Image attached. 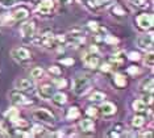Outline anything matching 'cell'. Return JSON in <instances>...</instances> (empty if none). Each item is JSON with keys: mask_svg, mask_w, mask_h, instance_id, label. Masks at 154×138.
Here are the masks:
<instances>
[{"mask_svg": "<svg viewBox=\"0 0 154 138\" xmlns=\"http://www.w3.org/2000/svg\"><path fill=\"white\" fill-rule=\"evenodd\" d=\"M91 86V78L87 74H79L72 80V92L75 95H83L88 91Z\"/></svg>", "mask_w": 154, "mask_h": 138, "instance_id": "1", "label": "cell"}, {"mask_svg": "<svg viewBox=\"0 0 154 138\" xmlns=\"http://www.w3.org/2000/svg\"><path fill=\"white\" fill-rule=\"evenodd\" d=\"M33 118L37 120V121H41V122H45L48 125H54L55 124V118L54 116L51 115L48 109H44V108H38L36 111H33L32 113Z\"/></svg>", "mask_w": 154, "mask_h": 138, "instance_id": "2", "label": "cell"}, {"mask_svg": "<svg viewBox=\"0 0 154 138\" xmlns=\"http://www.w3.org/2000/svg\"><path fill=\"white\" fill-rule=\"evenodd\" d=\"M153 42H154L153 33H145V34H141V36L137 37L136 44H137V46L140 49H143V50H152Z\"/></svg>", "mask_w": 154, "mask_h": 138, "instance_id": "3", "label": "cell"}, {"mask_svg": "<svg viewBox=\"0 0 154 138\" xmlns=\"http://www.w3.org/2000/svg\"><path fill=\"white\" fill-rule=\"evenodd\" d=\"M11 57L17 62H25L30 58V53L25 48H15L11 50Z\"/></svg>", "mask_w": 154, "mask_h": 138, "instance_id": "4", "label": "cell"}, {"mask_svg": "<svg viewBox=\"0 0 154 138\" xmlns=\"http://www.w3.org/2000/svg\"><path fill=\"white\" fill-rule=\"evenodd\" d=\"M94 51H96V49H91L90 53H87V54L83 57V63L90 67V69H96L97 66H99V57L96 54H94Z\"/></svg>", "mask_w": 154, "mask_h": 138, "instance_id": "5", "label": "cell"}, {"mask_svg": "<svg viewBox=\"0 0 154 138\" xmlns=\"http://www.w3.org/2000/svg\"><path fill=\"white\" fill-rule=\"evenodd\" d=\"M34 32H36V26H34L33 21L24 23L21 28H20V33H21L23 38H32L34 36Z\"/></svg>", "mask_w": 154, "mask_h": 138, "instance_id": "6", "label": "cell"}, {"mask_svg": "<svg viewBox=\"0 0 154 138\" xmlns=\"http://www.w3.org/2000/svg\"><path fill=\"white\" fill-rule=\"evenodd\" d=\"M9 100H11V103L15 105H24L28 103L26 97L24 96L19 90H13V91L9 92Z\"/></svg>", "mask_w": 154, "mask_h": 138, "instance_id": "7", "label": "cell"}, {"mask_svg": "<svg viewBox=\"0 0 154 138\" xmlns=\"http://www.w3.org/2000/svg\"><path fill=\"white\" fill-rule=\"evenodd\" d=\"M40 46H44V48H53V46L57 44V40H55L54 34H42L40 38H38L37 42Z\"/></svg>", "mask_w": 154, "mask_h": 138, "instance_id": "8", "label": "cell"}, {"mask_svg": "<svg viewBox=\"0 0 154 138\" xmlns=\"http://www.w3.org/2000/svg\"><path fill=\"white\" fill-rule=\"evenodd\" d=\"M153 16L149 15V13H143V15H140L137 17V24L143 29H149V28L153 26Z\"/></svg>", "mask_w": 154, "mask_h": 138, "instance_id": "9", "label": "cell"}, {"mask_svg": "<svg viewBox=\"0 0 154 138\" xmlns=\"http://www.w3.org/2000/svg\"><path fill=\"white\" fill-rule=\"evenodd\" d=\"M54 8V0H42L37 7V12L41 15H48Z\"/></svg>", "mask_w": 154, "mask_h": 138, "instance_id": "10", "label": "cell"}, {"mask_svg": "<svg viewBox=\"0 0 154 138\" xmlns=\"http://www.w3.org/2000/svg\"><path fill=\"white\" fill-rule=\"evenodd\" d=\"M54 95V87L49 86V84H45V86L38 88V96L44 100H49L51 99V96Z\"/></svg>", "mask_w": 154, "mask_h": 138, "instance_id": "11", "label": "cell"}, {"mask_svg": "<svg viewBox=\"0 0 154 138\" xmlns=\"http://www.w3.org/2000/svg\"><path fill=\"white\" fill-rule=\"evenodd\" d=\"M33 82H30V79H17L15 82V88L19 91H29L33 88Z\"/></svg>", "mask_w": 154, "mask_h": 138, "instance_id": "12", "label": "cell"}, {"mask_svg": "<svg viewBox=\"0 0 154 138\" xmlns=\"http://www.w3.org/2000/svg\"><path fill=\"white\" fill-rule=\"evenodd\" d=\"M112 0H86V4L90 7L91 9H100L111 4Z\"/></svg>", "mask_w": 154, "mask_h": 138, "instance_id": "13", "label": "cell"}, {"mask_svg": "<svg viewBox=\"0 0 154 138\" xmlns=\"http://www.w3.org/2000/svg\"><path fill=\"white\" fill-rule=\"evenodd\" d=\"M51 101H53V104L55 107H62V105L66 104V101H67V97H66L65 94H62V92H57L51 96Z\"/></svg>", "mask_w": 154, "mask_h": 138, "instance_id": "14", "label": "cell"}, {"mask_svg": "<svg viewBox=\"0 0 154 138\" xmlns=\"http://www.w3.org/2000/svg\"><path fill=\"white\" fill-rule=\"evenodd\" d=\"M153 88V78H148V79L142 80L141 84H140V91L142 94H152Z\"/></svg>", "mask_w": 154, "mask_h": 138, "instance_id": "15", "label": "cell"}, {"mask_svg": "<svg viewBox=\"0 0 154 138\" xmlns=\"http://www.w3.org/2000/svg\"><path fill=\"white\" fill-rule=\"evenodd\" d=\"M100 112L103 113L104 116H111V115H113L115 112H116V107H115V104H112V103H103L101 104V107H100Z\"/></svg>", "mask_w": 154, "mask_h": 138, "instance_id": "16", "label": "cell"}, {"mask_svg": "<svg viewBox=\"0 0 154 138\" xmlns=\"http://www.w3.org/2000/svg\"><path fill=\"white\" fill-rule=\"evenodd\" d=\"M79 128L82 129V132L90 133V132H94V129H95V124H94L92 120H82L80 124H79Z\"/></svg>", "mask_w": 154, "mask_h": 138, "instance_id": "17", "label": "cell"}, {"mask_svg": "<svg viewBox=\"0 0 154 138\" xmlns=\"http://www.w3.org/2000/svg\"><path fill=\"white\" fill-rule=\"evenodd\" d=\"M11 17H12L13 21H21V20L28 17V11L25 8H20V9L15 11V12L11 15Z\"/></svg>", "mask_w": 154, "mask_h": 138, "instance_id": "18", "label": "cell"}, {"mask_svg": "<svg viewBox=\"0 0 154 138\" xmlns=\"http://www.w3.org/2000/svg\"><path fill=\"white\" fill-rule=\"evenodd\" d=\"M113 83H115L116 87L122 88V87L127 86V79H125V76L121 75V74H115L113 75Z\"/></svg>", "mask_w": 154, "mask_h": 138, "instance_id": "19", "label": "cell"}, {"mask_svg": "<svg viewBox=\"0 0 154 138\" xmlns=\"http://www.w3.org/2000/svg\"><path fill=\"white\" fill-rule=\"evenodd\" d=\"M4 116H5L7 118L11 120V121H12L13 124H15V122L17 121V120L20 118V117H19V111H17L16 108H9L8 111H7V112L4 113Z\"/></svg>", "mask_w": 154, "mask_h": 138, "instance_id": "20", "label": "cell"}, {"mask_svg": "<svg viewBox=\"0 0 154 138\" xmlns=\"http://www.w3.org/2000/svg\"><path fill=\"white\" fill-rule=\"evenodd\" d=\"M146 108H148V105H146L142 100H136V101H133V109H134V112H137V113L146 112Z\"/></svg>", "mask_w": 154, "mask_h": 138, "instance_id": "21", "label": "cell"}, {"mask_svg": "<svg viewBox=\"0 0 154 138\" xmlns=\"http://www.w3.org/2000/svg\"><path fill=\"white\" fill-rule=\"evenodd\" d=\"M79 115H80V113L78 111V108H76V107H71V108H69L66 117H67V120H75V118L79 117Z\"/></svg>", "mask_w": 154, "mask_h": 138, "instance_id": "22", "label": "cell"}, {"mask_svg": "<svg viewBox=\"0 0 154 138\" xmlns=\"http://www.w3.org/2000/svg\"><path fill=\"white\" fill-rule=\"evenodd\" d=\"M104 99H106V95H104L103 92H94L90 96V100L92 103H100V101H103Z\"/></svg>", "mask_w": 154, "mask_h": 138, "instance_id": "23", "label": "cell"}, {"mask_svg": "<svg viewBox=\"0 0 154 138\" xmlns=\"http://www.w3.org/2000/svg\"><path fill=\"white\" fill-rule=\"evenodd\" d=\"M143 124H145V117H142V116H134L132 120V125L134 128H141Z\"/></svg>", "mask_w": 154, "mask_h": 138, "instance_id": "24", "label": "cell"}, {"mask_svg": "<svg viewBox=\"0 0 154 138\" xmlns=\"http://www.w3.org/2000/svg\"><path fill=\"white\" fill-rule=\"evenodd\" d=\"M42 75H44V70L41 67H34L32 71H30V76L34 78V79H38V78H41Z\"/></svg>", "mask_w": 154, "mask_h": 138, "instance_id": "25", "label": "cell"}, {"mask_svg": "<svg viewBox=\"0 0 154 138\" xmlns=\"http://www.w3.org/2000/svg\"><path fill=\"white\" fill-rule=\"evenodd\" d=\"M45 134H46V130H45L42 126H34L32 130V136L40 137V136H45Z\"/></svg>", "mask_w": 154, "mask_h": 138, "instance_id": "26", "label": "cell"}, {"mask_svg": "<svg viewBox=\"0 0 154 138\" xmlns=\"http://www.w3.org/2000/svg\"><path fill=\"white\" fill-rule=\"evenodd\" d=\"M143 63H145L148 67H153L154 65V57H153V53H149L148 55L145 57V59H143Z\"/></svg>", "mask_w": 154, "mask_h": 138, "instance_id": "27", "label": "cell"}, {"mask_svg": "<svg viewBox=\"0 0 154 138\" xmlns=\"http://www.w3.org/2000/svg\"><path fill=\"white\" fill-rule=\"evenodd\" d=\"M19 0H0V5L3 7H13Z\"/></svg>", "mask_w": 154, "mask_h": 138, "instance_id": "28", "label": "cell"}, {"mask_svg": "<svg viewBox=\"0 0 154 138\" xmlns=\"http://www.w3.org/2000/svg\"><path fill=\"white\" fill-rule=\"evenodd\" d=\"M86 113L88 116H91V117H95L96 113H97V109L95 107H88V108H87V111H86Z\"/></svg>", "mask_w": 154, "mask_h": 138, "instance_id": "29", "label": "cell"}, {"mask_svg": "<svg viewBox=\"0 0 154 138\" xmlns=\"http://www.w3.org/2000/svg\"><path fill=\"white\" fill-rule=\"evenodd\" d=\"M54 84L57 86L58 88H62V87H65L66 86V80L65 79H54Z\"/></svg>", "mask_w": 154, "mask_h": 138, "instance_id": "30", "label": "cell"}, {"mask_svg": "<svg viewBox=\"0 0 154 138\" xmlns=\"http://www.w3.org/2000/svg\"><path fill=\"white\" fill-rule=\"evenodd\" d=\"M131 3H133L134 5H137V7H145L146 4V0H129Z\"/></svg>", "mask_w": 154, "mask_h": 138, "instance_id": "31", "label": "cell"}, {"mask_svg": "<svg viewBox=\"0 0 154 138\" xmlns=\"http://www.w3.org/2000/svg\"><path fill=\"white\" fill-rule=\"evenodd\" d=\"M61 63H62V65H66V66L74 65V59H72V58H69V59H61Z\"/></svg>", "mask_w": 154, "mask_h": 138, "instance_id": "32", "label": "cell"}, {"mask_svg": "<svg viewBox=\"0 0 154 138\" xmlns=\"http://www.w3.org/2000/svg\"><path fill=\"white\" fill-rule=\"evenodd\" d=\"M49 71L53 72V74H57V75H59V74H61V70H59L57 66H51L50 69H49Z\"/></svg>", "mask_w": 154, "mask_h": 138, "instance_id": "33", "label": "cell"}, {"mask_svg": "<svg viewBox=\"0 0 154 138\" xmlns=\"http://www.w3.org/2000/svg\"><path fill=\"white\" fill-rule=\"evenodd\" d=\"M129 58H131L132 61H137V59H140V54L138 53H131V54H129Z\"/></svg>", "mask_w": 154, "mask_h": 138, "instance_id": "34", "label": "cell"}, {"mask_svg": "<svg viewBox=\"0 0 154 138\" xmlns=\"http://www.w3.org/2000/svg\"><path fill=\"white\" fill-rule=\"evenodd\" d=\"M101 71H104V72H107V71H109L111 70V65L109 63H106V65H101Z\"/></svg>", "mask_w": 154, "mask_h": 138, "instance_id": "35", "label": "cell"}, {"mask_svg": "<svg viewBox=\"0 0 154 138\" xmlns=\"http://www.w3.org/2000/svg\"><path fill=\"white\" fill-rule=\"evenodd\" d=\"M88 25H90L91 29H94V30H99V26H97V24H96V23H92V21H91V23H88Z\"/></svg>", "mask_w": 154, "mask_h": 138, "instance_id": "36", "label": "cell"}, {"mask_svg": "<svg viewBox=\"0 0 154 138\" xmlns=\"http://www.w3.org/2000/svg\"><path fill=\"white\" fill-rule=\"evenodd\" d=\"M128 72L129 74H137L138 72V69H137V67H129V69H128Z\"/></svg>", "mask_w": 154, "mask_h": 138, "instance_id": "37", "label": "cell"}, {"mask_svg": "<svg viewBox=\"0 0 154 138\" xmlns=\"http://www.w3.org/2000/svg\"><path fill=\"white\" fill-rule=\"evenodd\" d=\"M106 41H107V42H112V44H116V42H117L116 38H112L111 36H107V37H106Z\"/></svg>", "mask_w": 154, "mask_h": 138, "instance_id": "38", "label": "cell"}, {"mask_svg": "<svg viewBox=\"0 0 154 138\" xmlns=\"http://www.w3.org/2000/svg\"><path fill=\"white\" fill-rule=\"evenodd\" d=\"M58 3L61 5H67V4H70L71 3V0H58Z\"/></svg>", "mask_w": 154, "mask_h": 138, "instance_id": "39", "label": "cell"}, {"mask_svg": "<svg viewBox=\"0 0 154 138\" xmlns=\"http://www.w3.org/2000/svg\"><path fill=\"white\" fill-rule=\"evenodd\" d=\"M142 136H143V137H152L153 134H152V132H148V133H143Z\"/></svg>", "mask_w": 154, "mask_h": 138, "instance_id": "40", "label": "cell"}, {"mask_svg": "<svg viewBox=\"0 0 154 138\" xmlns=\"http://www.w3.org/2000/svg\"><path fill=\"white\" fill-rule=\"evenodd\" d=\"M0 29H2V21H0Z\"/></svg>", "mask_w": 154, "mask_h": 138, "instance_id": "41", "label": "cell"}]
</instances>
